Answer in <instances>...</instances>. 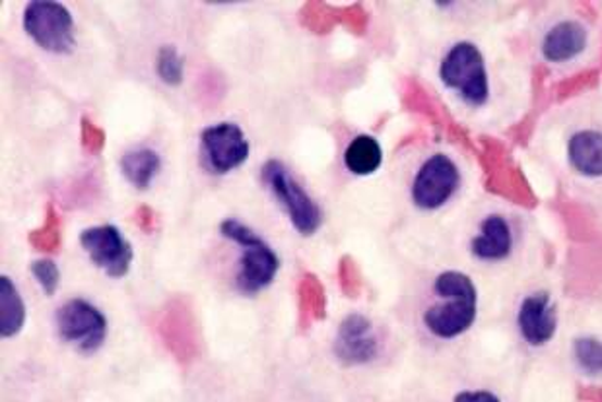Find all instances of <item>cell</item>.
Segmentation results:
<instances>
[{"label": "cell", "mask_w": 602, "mask_h": 402, "mask_svg": "<svg viewBox=\"0 0 602 402\" xmlns=\"http://www.w3.org/2000/svg\"><path fill=\"white\" fill-rule=\"evenodd\" d=\"M434 290L441 302L424 313L426 329L441 340L459 339L473 329L480 300L475 280L461 271H446L436 278Z\"/></svg>", "instance_id": "6da1fadb"}, {"label": "cell", "mask_w": 602, "mask_h": 402, "mask_svg": "<svg viewBox=\"0 0 602 402\" xmlns=\"http://www.w3.org/2000/svg\"><path fill=\"white\" fill-rule=\"evenodd\" d=\"M441 83L455 90L471 108H482L490 100V74L482 51L471 41H459L449 49L439 66Z\"/></svg>", "instance_id": "7a4b0ae2"}, {"label": "cell", "mask_w": 602, "mask_h": 402, "mask_svg": "<svg viewBox=\"0 0 602 402\" xmlns=\"http://www.w3.org/2000/svg\"><path fill=\"white\" fill-rule=\"evenodd\" d=\"M220 231L224 238L236 241L243 249V255L239 261V292L255 296L265 290L266 286H271L280 268V259L268 248V243L236 218L224 219L220 224Z\"/></svg>", "instance_id": "3957f363"}, {"label": "cell", "mask_w": 602, "mask_h": 402, "mask_svg": "<svg viewBox=\"0 0 602 402\" xmlns=\"http://www.w3.org/2000/svg\"><path fill=\"white\" fill-rule=\"evenodd\" d=\"M263 181L268 185L274 197L283 204L288 216L292 219L293 228L300 231L301 236H313L323 224V212L317 202L311 199L308 192L303 191L283 162L271 160L263 167Z\"/></svg>", "instance_id": "277c9868"}, {"label": "cell", "mask_w": 602, "mask_h": 402, "mask_svg": "<svg viewBox=\"0 0 602 402\" xmlns=\"http://www.w3.org/2000/svg\"><path fill=\"white\" fill-rule=\"evenodd\" d=\"M24 28L37 46L49 53L66 55L76 46L73 16L59 2H29L28 9L24 12Z\"/></svg>", "instance_id": "5b68a950"}, {"label": "cell", "mask_w": 602, "mask_h": 402, "mask_svg": "<svg viewBox=\"0 0 602 402\" xmlns=\"http://www.w3.org/2000/svg\"><path fill=\"white\" fill-rule=\"evenodd\" d=\"M461 187L459 165L448 154H434L412 181V201L421 211H439Z\"/></svg>", "instance_id": "8992f818"}, {"label": "cell", "mask_w": 602, "mask_h": 402, "mask_svg": "<svg viewBox=\"0 0 602 402\" xmlns=\"http://www.w3.org/2000/svg\"><path fill=\"white\" fill-rule=\"evenodd\" d=\"M57 329L64 342L91 354L103 344L108 319L98 307L84 300H71L57 313Z\"/></svg>", "instance_id": "52a82bcc"}, {"label": "cell", "mask_w": 602, "mask_h": 402, "mask_svg": "<svg viewBox=\"0 0 602 402\" xmlns=\"http://www.w3.org/2000/svg\"><path fill=\"white\" fill-rule=\"evenodd\" d=\"M80 243L84 251L90 255L91 263L105 271L111 278H123L127 275L133 263V248L127 239L123 238L120 229L111 224L93 226L84 229L80 234Z\"/></svg>", "instance_id": "ba28073f"}, {"label": "cell", "mask_w": 602, "mask_h": 402, "mask_svg": "<svg viewBox=\"0 0 602 402\" xmlns=\"http://www.w3.org/2000/svg\"><path fill=\"white\" fill-rule=\"evenodd\" d=\"M202 152L214 174H229L249 158V142L234 123H220L202 130Z\"/></svg>", "instance_id": "9c48e42d"}, {"label": "cell", "mask_w": 602, "mask_h": 402, "mask_svg": "<svg viewBox=\"0 0 602 402\" xmlns=\"http://www.w3.org/2000/svg\"><path fill=\"white\" fill-rule=\"evenodd\" d=\"M517 330L529 347L542 348L557 335V307L548 292L523 298L517 310Z\"/></svg>", "instance_id": "30bf717a"}, {"label": "cell", "mask_w": 602, "mask_h": 402, "mask_svg": "<svg viewBox=\"0 0 602 402\" xmlns=\"http://www.w3.org/2000/svg\"><path fill=\"white\" fill-rule=\"evenodd\" d=\"M377 350L379 344L372 329V321L365 319L360 313H352L340 323L335 340V354L342 364H367L377 356Z\"/></svg>", "instance_id": "8fae6325"}, {"label": "cell", "mask_w": 602, "mask_h": 402, "mask_svg": "<svg viewBox=\"0 0 602 402\" xmlns=\"http://www.w3.org/2000/svg\"><path fill=\"white\" fill-rule=\"evenodd\" d=\"M515 249L510 219L502 214H490L480 222L478 234L471 241V253L482 263H503L512 256Z\"/></svg>", "instance_id": "7c38bea8"}, {"label": "cell", "mask_w": 602, "mask_h": 402, "mask_svg": "<svg viewBox=\"0 0 602 402\" xmlns=\"http://www.w3.org/2000/svg\"><path fill=\"white\" fill-rule=\"evenodd\" d=\"M587 46H589V32L584 24L575 20H564L548 29L542 37L540 51L548 63L562 64L584 55Z\"/></svg>", "instance_id": "4fadbf2b"}, {"label": "cell", "mask_w": 602, "mask_h": 402, "mask_svg": "<svg viewBox=\"0 0 602 402\" xmlns=\"http://www.w3.org/2000/svg\"><path fill=\"white\" fill-rule=\"evenodd\" d=\"M567 162L575 174L602 177V130H579L567 142Z\"/></svg>", "instance_id": "5bb4252c"}, {"label": "cell", "mask_w": 602, "mask_h": 402, "mask_svg": "<svg viewBox=\"0 0 602 402\" xmlns=\"http://www.w3.org/2000/svg\"><path fill=\"white\" fill-rule=\"evenodd\" d=\"M160 330L165 344L174 350L179 357H191L195 354V319L191 311L181 303L165 310Z\"/></svg>", "instance_id": "9a60e30c"}, {"label": "cell", "mask_w": 602, "mask_h": 402, "mask_svg": "<svg viewBox=\"0 0 602 402\" xmlns=\"http://www.w3.org/2000/svg\"><path fill=\"white\" fill-rule=\"evenodd\" d=\"M298 323L301 332L310 330L313 323L327 319V296L319 278L315 275L301 276L298 284Z\"/></svg>", "instance_id": "2e32d148"}, {"label": "cell", "mask_w": 602, "mask_h": 402, "mask_svg": "<svg viewBox=\"0 0 602 402\" xmlns=\"http://www.w3.org/2000/svg\"><path fill=\"white\" fill-rule=\"evenodd\" d=\"M26 323V305L9 276H0V335L12 339Z\"/></svg>", "instance_id": "e0dca14e"}, {"label": "cell", "mask_w": 602, "mask_h": 402, "mask_svg": "<svg viewBox=\"0 0 602 402\" xmlns=\"http://www.w3.org/2000/svg\"><path fill=\"white\" fill-rule=\"evenodd\" d=\"M384 162V150L379 142L369 135H360L348 145L344 152V164L352 174L372 175Z\"/></svg>", "instance_id": "ac0fdd59"}, {"label": "cell", "mask_w": 602, "mask_h": 402, "mask_svg": "<svg viewBox=\"0 0 602 402\" xmlns=\"http://www.w3.org/2000/svg\"><path fill=\"white\" fill-rule=\"evenodd\" d=\"M160 155L154 150H137L121 158V172L137 189H147L160 172Z\"/></svg>", "instance_id": "d6986e66"}, {"label": "cell", "mask_w": 602, "mask_h": 402, "mask_svg": "<svg viewBox=\"0 0 602 402\" xmlns=\"http://www.w3.org/2000/svg\"><path fill=\"white\" fill-rule=\"evenodd\" d=\"M63 222L59 212L55 211V206L49 202L47 204L46 222L41 228L34 229L29 234V243L32 248L37 251H43V253H57L61 249V241H63Z\"/></svg>", "instance_id": "ffe728a7"}, {"label": "cell", "mask_w": 602, "mask_h": 402, "mask_svg": "<svg viewBox=\"0 0 602 402\" xmlns=\"http://www.w3.org/2000/svg\"><path fill=\"white\" fill-rule=\"evenodd\" d=\"M301 24L313 34H329L338 24V9L327 2H305L300 10Z\"/></svg>", "instance_id": "44dd1931"}, {"label": "cell", "mask_w": 602, "mask_h": 402, "mask_svg": "<svg viewBox=\"0 0 602 402\" xmlns=\"http://www.w3.org/2000/svg\"><path fill=\"white\" fill-rule=\"evenodd\" d=\"M574 357L585 374L602 375V340L597 337H579L574 342Z\"/></svg>", "instance_id": "7402d4cb"}, {"label": "cell", "mask_w": 602, "mask_h": 402, "mask_svg": "<svg viewBox=\"0 0 602 402\" xmlns=\"http://www.w3.org/2000/svg\"><path fill=\"white\" fill-rule=\"evenodd\" d=\"M183 56L177 53L174 46H164L158 53L155 71L167 86H179L183 83Z\"/></svg>", "instance_id": "603a6c76"}, {"label": "cell", "mask_w": 602, "mask_h": 402, "mask_svg": "<svg viewBox=\"0 0 602 402\" xmlns=\"http://www.w3.org/2000/svg\"><path fill=\"white\" fill-rule=\"evenodd\" d=\"M338 282L347 298H358L362 292V273L354 256L344 255L338 263Z\"/></svg>", "instance_id": "cb8c5ba5"}, {"label": "cell", "mask_w": 602, "mask_h": 402, "mask_svg": "<svg viewBox=\"0 0 602 402\" xmlns=\"http://www.w3.org/2000/svg\"><path fill=\"white\" fill-rule=\"evenodd\" d=\"M32 275L36 276L37 284L43 288L47 296H53L57 292L61 273H59V266L53 261H49V259L36 261L32 265Z\"/></svg>", "instance_id": "d4e9b609"}, {"label": "cell", "mask_w": 602, "mask_h": 402, "mask_svg": "<svg viewBox=\"0 0 602 402\" xmlns=\"http://www.w3.org/2000/svg\"><path fill=\"white\" fill-rule=\"evenodd\" d=\"M338 24L347 26L352 34H364L367 26V14L362 4H350L344 9H338Z\"/></svg>", "instance_id": "484cf974"}, {"label": "cell", "mask_w": 602, "mask_h": 402, "mask_svg": "<svg viewBox=\"0 0 602 402\" xmlns=\"http://www.w3.org/2000/svg\"><path fill=\"white\" fill-rule=\"evenodd\" d=\"M80 137H83L84 150L90 152V154H100L103 147H105V133L96 123H91L88 117H83Z\"/></svg>", "instance_id": "4316f807"}, {"label": "cell", "mask_w": 602, "mask_h": 402, "mask_svg": "<svg viewBox=\"0 0 602 402\" xmlns=\"http://www.w3.org/2000/svg\"><path fill=\"white\" fill-rule=\"evenodd\" d=\"M453 402H502L492 391H463L455 397Z\"/></svg>", "instance_id": "83f0119b"}, {"label": "cell", "mask_w": 602, "mask_h": 402, "mask_svg": "<svg viewBox=\"0 0 602 402\" xmlns=\"http://www.w3.org/2000/svg\"><path fill=\"white\" fill-rule=\"evenodd\" d=\"M137 224L142 231L152 234L155 229V214L150 206H138Z\"/></svg>", "instance_id": "f1b7e54d"}]
</instances>
